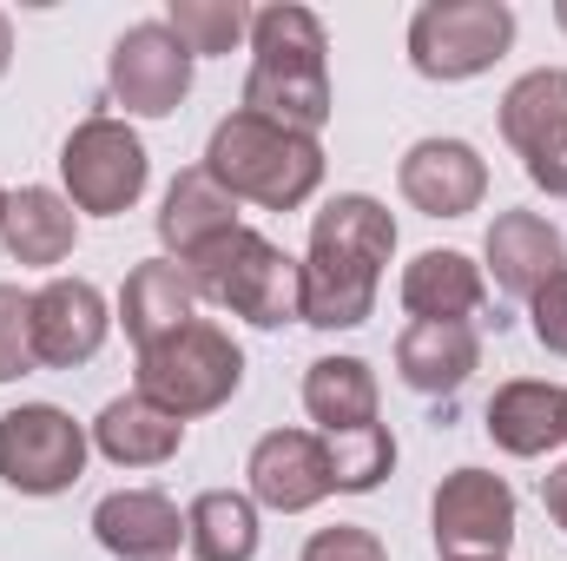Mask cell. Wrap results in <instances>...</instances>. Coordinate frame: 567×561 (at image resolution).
Masks as SVG:
<instances>
[{"mask_svg":"<svg viewBox=\"0 0 567 561\" xmlns=\"http://www.w3.org/2000/svg\"><path fill=\"white\" fill-rule=\"evenodd\" d=\"M396 252V218L363 198L343 192L317 212L310 225V258H303V324L317 330H350L370 317L377 304V278Z\"/></svg>","mask_w":567,"mask_h":561,"instance_id":"cell-1","label":"cell"},{"mask_svg":"<svg viewBox=\"0 0 567 561\" xmlns=\"http://www.w3.org/2000/svg\"><path fill=\"white\" fill-rule=\"evenodd\" d=\"M251 53H258V67L245 86V113L317 140V126L330 120L323 20L310 7H265V13H251Z\"/></svg>","mask_w":567,"mask_h":561,"instance_id":"cell-2","label":"cell"},{"mask_svg":"<svg viewBox=\"0 0 567 561\" xmlns=\"http://www.w3.org/2000/svg\"><path fill=\"white\" fill-rule=\"evenodd\" d=\"M205 172L231 198H258L271 212H290V205H303L317 192L323 152H317V140L284 133L258 113H231V120H218V133L205 145Z\"/></svg>","mask_w":567,"mask_h":561,"instance_id":"cell-3","label":"cell"},{"mask_svg":"<svg viewBox=\"0 0 567 561\" xmlns=\"http://www.w3.org/2000/svg\"><path fill=\"white\" fill-rule=\"evenodd\" d=\"M185 272L198 284V297H212V304H225V310L265 324V330L303 317V265H290L278 245L258 238L251 225H238V232H225L218 245H205Z\"/></svg>","mask_w":567,"mask_h":561,"instance_id":"cell-4","label":"cell"},{"mask_svg":"<svg viewBox=\"0 0 567 561\" xmlns=\"http://www.w3.org/2000/svg\"><path fill=\"white\" fill-rule=\"evenodd\" d=\"M238 377H245V350L212 317H192L165 344L140 350V397H152L165 417H178V422L218 410L238 390Z\"/></svg>","mask_w":567,"mask_h":561,"instance_id":"cell-5","label":"cell"},{"mask_svg":"<svg viewBox=\"0 0 567 561\" xmlns=\"http://www.w3.org/2000/svg\"><path fill=\"white\" fill-rule=\"evenodd\" d=\"M515 40V13L502 0H429L410 20V60L423 80H475Z\"/></svg>","mask_w":567,"mask_h":561,"instance_id":"cell-6","label":"cell"},{"mask_svg":"<svg viewBox=\"0 0 567 561\" xmlns=\"http://www.w3.org/2000/svg\"><path fill=\"white\" fill-rule=\"evenodd\" d=\"M60 172H66V205L113 218V212H126V205L145 192V145H140V133H133L126 120L93 113V120L66 140Z\"/></svg>","mask_w":567,"mask_h":561,"instance_id":"cell-7","label":"cell"},{"mask_svg":"<svg viewBox=\"0 0 567 561\" xmlns=\"http://www.w3.org/2000/svg\"><path fill=\"white\" fill-rule=\"evenodd\" d=\"M86 469V429L53 404H20L0 417V476L20 496H60Z\"/></svg>","mask_w":567,"mask_h":561,"instance_id":"cell-8","label":"cell"},{"mask_svg":"<svg viewBox=\"0 0 567 561\" xmlns=\"http://www.w3.org/2000/svg\"><path fill=\"white\" fill-rule=\"evenodd\" d=\"M515 542V496L488 469H455L435 489V549L449 561H502Z\"/></svg>","mask_w":567,"mask_h":561,"instance_id":"cell-9","label":"cell"},{"mask_svg":"<svg viewBox=\"0 0 567 561\" xmlns=\"http://www.w3.org/2000/svg\"><path fill=\"white\" fill-rule=\"evenodd\" d=\"M502 133L528 159V178L567 198V73L561 67H542V73L508 86Z\"/></svg>","mask_w":567,"mask_h":561,"instance_id":"cell-10","label":"cell"},{"mask_svg":"<svg viewBox=\"0 0 567 561\" xmlns=\"http://www.w3.org/2000/svg\"><path fill=\"white\" fill-rule=\"evenodd\" d=\"M192 86V53L185 40L165 27V20H145L133 33H120L113 47V93L126 100V113H145V120H165Z\"/></svg>","mask_w":567,"mask_h":561,"instance_id":"cell-11","label":"cell"},{"mask_svg":"<svg viewBox=\"0 0 567 561\" xmlns=\"http://www.w3.org/2000/svg\"><path fill=\"white\" fill-rule=\"evenodd\" d=\"M106 344V297L86 278H53L33 297V357L53 370L86 364Z\"/></svg>","mask_w":567,"mask_h":561,"instance_id":"cell-12","label":"cell"},{"mask_svg":"<svg viewBox=\"0 0 567 561\" xmlns=\"http://www.w3.org/2000/svg\"><path fill=\"white\" fill-rule=\"evenodd\" d=\"M330 489H337L330 482V456H323V442L310 429H271L251 449V496L265 509L297 516V509H317Z\"/></svg>","mask_w":567,"mask_h":561,"instance_id":"cell-13","label":"cell"},{"mask_svg":"<svg viewBox=\"0 0 567 561\" xmlns=\"http://www.w3.org/2000/svg\"><path fill=\"white\" fill-rule=\"evenodd\" d=\"M482 192H488V172H482L475 145H462V140L410 145V159H403V198L416 212H429V218H462V212L482 205Z\"/></svg>","mask_w":567,"mask_h":561,"instance_id":"cell-14","label":"cell"},{"mask_svg":"<svg viewBox=\"0 0 567 561\" xmlns=\"http://www.w3.org/2000/svg\"><path fill=\"white\" fill-rule=\"evenodd\" d=\"M488 265H495V284H502L508 297H528V304H535V297L567 272V245L548 218H535V212H502V218L488 225Z\"/></svg>","mask_w":567,"mask_h":561,"instance_id":"cell-15","label":"cell"},{"mask_svg":"<svg viewBox=\"0 0 567 561\" xmlns=\"http://www.w3.org/2000/svg\"><path fill=\"white\" fill-rule=\"evenodd\" d=\"M93 536L120 561H172L185 542V522L158 489H120L93 509Z\"/></svg>","mask_w":567,"mask_h":561,"instance_id":"cell-16","label":"cell"},{"mask_svg":"<svg viewBox=\"0 0 567 561\" xmlns=\"http://www.w3.org/2000/svg\"><path fill=\"white\" fill-rule=\"evenodd\" d=\"M225 232H238V198L198 165V172H178L172 192H165V212H158V238L178 252V265H192L205 245H218Z\"/></svg>","mask_w":567,"mask_h":561,"instance_id":"cell-17","label":"cell"},{"mask_svg":"<svg viewBox=\"0 0 567 561\" xmlns=\"http://www.w3.org/2000/svg\"><path fill=\"white\" fill-rule=\"evenodd\" d=\"M192 304H198L192 272H185L178 258H152V265H140V272L126 278V297H120L126 337H133L140 350L165 344L172 330H185V324H192Z\"/></svg>","mask_w":567,"mask_h":561,"instance_id":"cell-18","label":"cell"},{"mask_svg":"<svg viewBox=\"0 0 567 561\" xmlns=\"http://www.w3.org/2000/svg\"><path fill=\"white\" fill-rule=\"evenodd\" d=\"M488 436L508 456H548L567 442V390L561 384H502L488 404Z\"/></svg>","mask_w":567,"mask_h":561,"instance_id":"cell-19","label":"cell"},{"mask_svg":"<svg viewBox=\"0 0 567 561\" xmlns=\"http://www.w3.org/2000/svg\"><path fill=\"white\" fill-rule=\"evenodd\" d=\"M475 364H482L475 324H410L403 344H396V370H403V384L423 390V397L462 390Z\"/></svg>","mask_w":567,"mask_h":561,"instance_id":"cell-20","label":"cell"},{"mask_svg":"<svg viewBox=\"0 0 567 561\" xmlns=\"http://www.w3.org/2000/svg\"><path fill=\"white\" fill-rule=\"evenodd\" d=\"M93 442H100V456H113L120 469H152V462H165L178 442H185V422L165 417L152 397H113L100 422H93Z\"/></svg>","mask_w":567,"mask_h":561,"instance_id":"cell-21","label":"cell"},{"mask_svg":"<svg viewBox=\"0 0 567 561\" xmlns=\"http://www.w3.org/2000/svg\"><path fill=\"white\" fill-rule=\"evenodd\" d=\"M303 410L317 417V436H350L377 422V384L363 357H323L303 377Z\"/></svg>","mask_w":567,"mask_h":561,"instance_id":"cell-22","label":"cell"},{"mask_svg":"<svg viewBox=\"0 0 567 561\" xmlns=\"http://www.w3.org/2000/svg\"><path fill=\"white\" fill-rule=\"evenodd\" d=\"M403 304L416 310V324H468L482 304V272L462 252H423L403 272Z\"/></svg>","mask_w":567,"mask_h":561,"instance_id":"cell-23","label":"cell"},{"mask_svg":"<svg viewBox=\"0 0 567 561\" xmlns=\"http://www.w3.org/2000/svg\"><path fill=\"white\" fill-rule=\"evenodd\" d=\"M73 205L60 198V192H47V185H27V192H13L7 198V218H0V238H7V252L20 258V265H60L66 252H73Z\"/></svg>","mask_w":567,"mask_h":561,"instance_id":"cell-24","label":"cell"},{"mask_svg":"<svg viewBox=\"0 0 567 561\" xmlns=\"http://www.w3.org/2000/svg\"><path fill=\"white\" fill-rule=\"evenodd\" d=\"M185 542L198 561H251L258 555V509L231 489H205L185 516Z\"/></svg>","mask_w":567,"mask_h":561,"instance_id":"cell-25","label":"cell"},{"mask_svg":"<svg viewBox=\"0 0 567 561\" xmlns=\"http://www.w3.org/2000/svg\"><path fill=\"white\" fill-rule=\"evenodd\" d=\"M165 27L185 40V53H231L238 33L251 27V13L238 0H172Z\"/></svg>","mask_w":567,"mask_h":561,"instance_id":"cell-26","label":"cell"},{"mask_svg":"<svg viewBox=\"0 0 567 561\" xmlns=\"http://www.w3.org/2000/svg\"><path fill=\"white\" fill-rule=\"evenodd\" d=\"M40 357H33V297L0 284V384L27 377Z\"/></svg>","mask_w":567,"mask_h":561,"instance_id":"cell-27","label":"cell"},{"mask_svg":"<svg viewBox=\"0 0 567 561\" xmlns=\"http://www.w3.org/2000/svg\"><path fill=\"white\" fill-rule=\"evenodd\" d=\"M303 561H383V542L370 536V529H323V536H310V549Z\"/></svg>","mask_w":567,"mask_h":561,"instance_id":"cell-28","label":"cell"},{"mask_svg":"<svg viewBox=\"0 0 567 561\" xmlns=\"http://www.w3.org/2000/svg\"><path fill=\"white\" fill-rule=\"evenodd\" d=\"M535 337H542L548 350H561V357H567V272L535 297Z\"/></svg>","mask_w":567,"mask_h":561,"instance_id":"cell-29","label":"cell"},{"mask_svg":"<svg viewBox=\"0 0 567 561\" xmlns=\"http://www.w3.org/2000/svg\"><path fill=\"white\" fill-rule=\"evenodd\" d=\"M542 502H548V516H555V522L567 529V462L555 469V476H548V482H542Z\"/></svg>","mask_w":567,"mask_h":561,"instance_id":"cell-30","label":"cell"},{"mask_svg":"<svg viewBox=\"0 0 567 561\" xmlns=\"http://www.w3.org/2000/svg\"><path fill=\"white\" fill-rule=\"evenodd\" d=\"M7 60H13V27H7V13H0V73H7Z\"/></svg>","mask_w":567,"mask_h":561,"instance_id":"cell-31","label":"cell"},{"mask_svg":"<svg viewBox=\"0 0 567 561\" xmlns=\"http://www.w3.org/2000/svg\"><path fill=\"white\" fill-rule=\"evenodd\" d=\"M0 218H7V192H0Z\"/></svg>","mask_w":567,"mask_h":561,"instance_id":"cell-32","label":"cell"}]
</instances>
